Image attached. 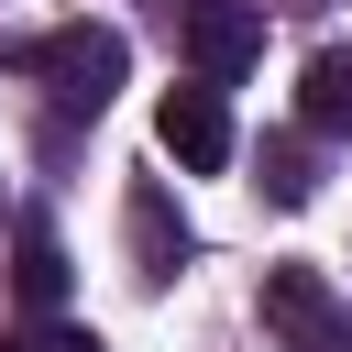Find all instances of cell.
<instances>
[{"label":"cell","instance_id":"cell-1","mask_svg":"<svg viewBox=\"0 0 352 352\" xmlns=\"http://www.w3.org/2000/svg\"><path fill=\"white\" fill-rule=\"evenodd\" d=\"M11 66H22V77H44V99H55L66 121H99V110H110V88H121V66H132V44H121L110 22H55V33L11 44Z\"/></svg>","mask_w":352,"mask_h":352},{"label":"cell","instance_id":"cell-2","mask_svg":"<svg viewBox=\"0 0 352 352\" xmlns=\"http://www.w3.org/2000/svg\"><path fill=\"white\" fill-rule=\"evenodd\" d=\"M264 341L275 352H352V297L319 264H264Z\"/></svg>","mask_w":352,"mask_h":352},{"label":"cell","instance_id":"cell-3","mask_svg":"<svg viewBox=\"0 0 352 352\" xmlns=\"http://www.w3.org/2000/svg\"><path fill=\"white\" fill-rule=\"evenodd\" d=\"M176 44L209 88H231L253 55H264V0H176Z\"/></svg>","mask_w":352,"mask_h":352},{"label":"cell","instance_id":"cell-4","mask_svg":"<svg viewBox=\"0 0 352 352\" xmlns=\"http://www.w3.org/2000/svg\"><path fill=\"white\" fill-rule=\"evenodd\" d=\"M154 143H165L187 176H220V165H231V99H220L209 77L165 88V110H154Z\"/></svg>","mask_w":352,"mask_h":352},{"label":"cell","instance_id":"cell-5","mask_svg":"<svg viewBox=\"0 0 352 352\" xmlns=\"http://www.w3.org/2000/svg\"><path fill=\"white\" fill-rule=\"evenodd\" d=\"M121 231H132V275H143V286H176V275H187V209H176L154 176H132Z\"/></svg>","mask_w":352,"mask_h":352},{"label":"cell","instance_id":"cell-6","mask_svg":"<svg viewBox=\"0 0 352 352\" xmlns=\"http://www.w3.org/2000/svg\"><path fill=\"white\" fill-rule=\"evenodd\" d=\"M297 121L330 132V143L352 132V44H319V55H308V77H297Z\"/></svg>","mask_w":352,"mask_h":352},{"label":"cell","instance_id":"cell-7","mask_svg":"<svg viewBox=\"0 0 352 352\" xmlns=\"http://www.w3.org/2000/svg\"><path fill=\"white\" fill-rule=\"evenodd\" d=\"M264 198H275V209H308V198H319V165H308V143H297V132H275V143H264Z\"/></svg>","mask_w":352,"mask_h":352},{"label":"cell","instance_id":"cell-8","mask_svg":"<svg viewBox=\"0 0 352 352\" xmlns=\"http://www.w3.org/2000/svg\"><path fill=\"white\" fill-rule=\"evenodd\" d=\"M11 275H22L33 308H55V297H66V242H55L44 220H22V264H11Z\"/></svg>","mask_w":352,"mask_h":352},{"label":"cell","instance_id":"cell-9","mask_svg":"<svg viewBox=\"0 0 352 352\" xmlns=\"http://www.w3.org/2000/svg\"><path fill=\"white\" fill-rule=\"evenodd\" d=\"M0 352H110L99 330H77V319H33V330H11Z\"/></svg>","mask_w":352,"mask_h":352}]
</instances>
